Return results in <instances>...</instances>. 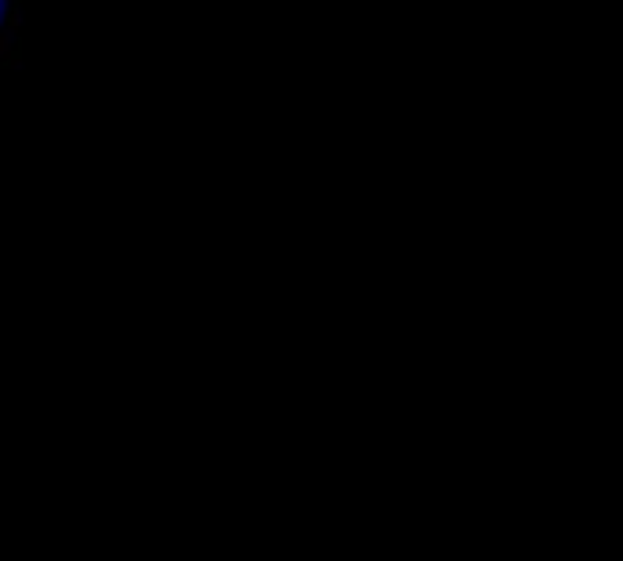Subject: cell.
<instances>
[{"mask_svg": "<svg viewBox=\"0 0 623 561\" xmlns=\"http://www.w3.org/2000/svg\"><path fill=\"white\" fill-rule=\"evenodd\" d=\"M0 66H4V70H11V73H19L22 66H26V62H22V55H19V48H15V51H11V55H8L4 62H0Z\"/></svg>", "mask_w": 623, "mask_h": 561, "instance_id": "obj_3", "label": "cell"}, {"mask_svg": "<svg viewBox=\"0 0 623 561\" xmlns=\"http://www.w3.org/2000/svg\"><path fill=\"white\" fill-rule=\"evenodd\" d=\"M4 26H8V30L19 37V30H22V8L15 4V0H11V8H8V19H4Z\"/></svg>", "mask_w": 623, "mask_h": 561, "instance_id": "obj_2", "label": "cell"}, {"mask_svg": "<svg viewBox=\"0 0 623 561\" xmlns=\"http://www.w3.org/2000/svg\"><path fill=\"white\" fill-rule=\"evenodd\" d=\"M11 51H15V33H11L8 26H0V62H4Z\"/></svg>", "mask_w": 623, "mask_h": 561, "instance_id": "obj_1", "label": "cell"}, {"mask_svg": "<svg viewBox=\"0 0 623 561\" xmlns=\"http://www.w3.org/2000/svg\"><path fill=\"white\" fill-rule=\"evenodd\" d=\"M8 8H11V0H0V26H4V19H8Z\"/></svg>", "mask_w": 623, "mask_h": 561, "instance_id": "obj_4", "label": "cell"}]
</instances>
